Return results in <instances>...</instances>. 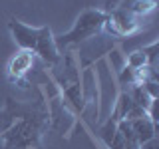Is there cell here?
Segmentation results:
<instances>
[{
  "mask_svg": "<svg viewBox=\"0 0 159 149\" xmlns=\"http://www.w3.org/2000/svg\"><path fill=\"white\" fill-rule=\"evenodd\" d=\"M106 22H107L106 12H102V10H86V12H82L78 16L74 28L68 34L60 36V40H56V44H60V46H70V44L84 42V40L96 36L99 30L106 26Z\"/></svg>",
  "mask_w": 159,
  "mask_h": 149,
  "instance_id": "1",
  "label": "cell"
},
{
  "mask_svg": "<svg viewBox=\"0 0 159 149\" xmlns=\"http://www.w3.org/2000/svg\"><path fill=\"white\" fill-rule=\"evenodd\" d=\"M8 28H10V32H12V36H14V42H16L22 50H28V52H34V50H36L40 28L26 26V24L18 22L16 18H12L8 22Z\"/></svg>",
  "mask_w": 159,
  "mask_h": 149,
  "instance_id": "2",
  "label": "cell"
},
{
  "mask_svg": "<svg viewBox=\"0 0 159 149\" xmlns=\"http://www.w3.org/2000/svg\"><path fill=\"white\" fill-rule=\"evenodd\" d=\"M34 54H38L46 64H56L58 62V58H60L58 56V44H56V38L52 36V30L48 26L40 28V36H38V44H36Z\"/></svg>",
  "mask_w": 159,
  "mask_h": 149,
  "instance_id": "3",
  "label": "cell"
},
{
  "mask_svg": "<svg viewBox=\"0 0 159 149\" xmlns=\"http://www.w3.org/2000/svg\"><path fill=\"white\" fill-rule=\"evenodd\" d=\"M107 20H109V28H113L116 34H129L137 28V16H133V14L123 6L113 10V14H109Z\"/></svg>",
  "mask_w": 159,
  "mask_h": 149,
  "instance_id": "4",
  "label": "cell"
},
{
  "mask_svg": "<svg viewBox=\"0 0 159 149\" xmlns=\"http://www.w3.org/2000/svg\"><path fill=\"white\" fill-rule=\"evenodd\" d=\"M127 121H129V119H127ZM131 127H133V133H135V139H137L139 145L145 143V141H149V139H153V137H157V133H155V121H153L149 115L147 117L133 119Z\"/></svg>",
  "mask_w": 159,
  "mask_h": 149,
  "instance_id": "5",
  "label": "cell"
},
{
  "mask_svg": "<svg viewBox=\"0 0 159 149\" xmlns=\"http://www.w3.org/2000/svg\"><path fill=\"white\" fill-rule=\"evenodd\" d=\"M32 62H34V52H28V50H22L20 54L14 56V60L10 62V74L12 76L20 78L22 74H26L30 68H32Z\"/></svg>",
  "mask_w": 159,
  "mask_h": 149,
  "instance_id": "6",
  "label": "cell"
},
{
  "mask_svg": "<svg viewBox=\"0 0 159 149\" xmlns=\"http://www.w3.org/2000/svg\"><path fill=\"white\" fill-rule=\"evenodd\" d=\"M123 8H127L133 16H145V14L155 10V0H131Z\"/></svg>",
  "mask_w": 159,
  "mask_h": 149,
  "instance_id": "7",
  "label": "cell"
},
{
  "mask_svg": "<svg viewBox=\"0 0 159 149\" xmlns=\"http://www.w3.org/2000/svg\"><path fill=\"white\" fill-rule=\"evenodd\" d=\"M129 96H131V99L135 102V106L143 107L145 111H149V109H151V106H153V102H155V99L149 96V93H147L141 86H135V88H133V92L129 93Z\"/></svg>",
  "mask_w": 159,
  "mask_h": 149,
  "instance_id": "8",
  "label": "cell"
},
{
  "mask_svg": "<svg viewBox=\"0 0 159 149\" xmlns=\"http://www.w3.org/2000/svg\"><path fill=\"white\" fill-rule=\"evenodd\" d=\"M127 66L131 68V70H141V68H145V66H147V56H145V52H143V50H135L133 54H129Z\"/></svg>",
  "mask_w": 159,
  "mask_h": 149,
  "instance_id": "9",
  "label": "cell"
},
{
  "mask_svg": "<svg viewBox=\"0 0 159 149\" xmlns=\"http://www.w3.org/2000/svg\"><path fill=\"white\" fill-rule=\"evenodd\" d=\"M119 82H121V84H129V86H135V82H137L135 70H131V68L127 66L121 74H119Z\"/></svg>",
  "mask_w": 159,
  "mask_h": 149,
  "instance_id": "10",
  "label": "cell"
},
{
  "mask_svg": "<svg viewBox=\"0 0 159 149\" xmlns=\"http://www.w3.org/2000/svg\"><path fill=\"white\" fill-rule=\"evenodd\" d=\"M137 149H159V141H157V137H153V139H149V141L145 143H141Z\"/></svg>",
  "mask_w": 159,
  "mask_h": 149,
  "instance_id": "11",
  "label": "cell"
}]
</instances>
